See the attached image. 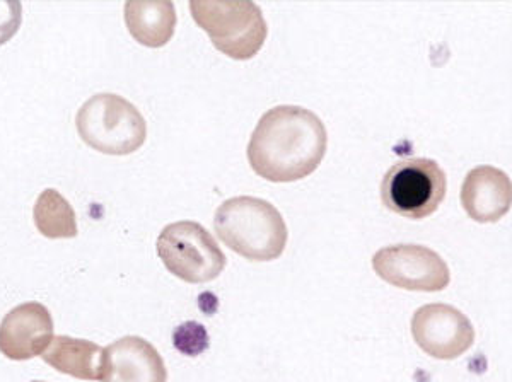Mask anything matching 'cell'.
<instances>
[{"label":"cell","instance_id":"obj_1","mask_svg":"<svg viewBox=\"0 0 512 382\" xmlns=\"http://www.w3.org/2000/svg\"><path fill=\"white\" fill-rule=\"evenodd\" d=\"M328 147V132L313 111L282 105L260 118L248 144L253 171L272 183H292L315 173Z\"/></svg>","mask_w":512,"mask_h":382},{"label":"cell","instance_id":"obj_2","mask_svg":"<svg viewBox=\"0 0 512 382\" xmlns=\"http://www.w3.org/2000/svg\"><path fill=\"white\" fill-rule=\"evenodd\" d=\"M214 231L227 248L251 261L277 260L289 239L279 210L256 197H234L222 203L214 215Z\"/></svg>","mask_w":512,"mask_h":382},{"label":"cell","instance_id":"obj_3","mask_svg":"<svg viewBox=\"0 0 512 382\" xmlns=\"http://www.w3.org/2000/svg\"><path fill=\"white\" fill-rule=\"evenodd\" d=\"M76 127L84 144L108 156L134 154L147 139L144 116L118 94L89 98L77 111Z\"/></svg>","mask_w":512,"mask_h":382},{"label":"cell","instance_id":"obj_4","mask_svg":"<svg viewBox=\"0 0 512 382\" xmlns=\"http://www.w3.org/2000/svg\"><path fill=\"white\" fill-rule=\"evenodd\" d=\"M195 23L209 35L212 45L233 60H250L262 50L268 26L255 2L200 0L188 4Z\"/></svg>","mask_w":512,"mask_h":382},{"label":"cell","instance_id":"obj_5","mask_svg":"<svg viewBox=\"0 0 512 382\" xmlns=\"http://www.w3.org/2000/svg\"><path fill=\"white\" fill-rule=\"evenodd\" d=\"M448 191L443 168L425 157L393 164L381 183L384 207L405 219L422 220L434 214Z\"/></svg>","mask_w":512,"mask_h":382},{"label":"cell","instance_id":"obj_6","mask_svg":"<svg viewBox=\"0 0 512 382\" xmlns=\"http://www.w3.org/2000/svg\"><path fill=\"white\" fill-rule=\"evenodd\" d=\"M156 248L168 272L187 284L212 282L227 265L216 239L193 220H180L164 227Z\"/></svg>","mask_w":512,"mask_h":382},{"label":"cell","instance_id":"obj_7","mask_svg":"<svg viewBox=\"0 0 512 382\" xmlns=\"http://www.w3.org/2000/svg\"><path fill=\"white\" fill-rule=\"evenodd\" d=\"M373 268L386 284L414 292H441L451 282L443 256L419 244H396L379 249L373 256Z\"/></svg>","mask_w":512,"mask_h":382},{"label":"cell","instance_id":"obj_8","mask_svg":"<svg viewBox=\"0 0 512 382\" xmlns=\"http://www.w3.org/2000/svg\"><path fill=\"white\" fill-rule=\"evenodd\" d=\"M412 336L425 354L434 359L454 360L475 343L472 321L449 304H427L415 311Z\"/></svg>","mask_w":512,"mask_h":382},{"label":"cell","instance_id":"obj_9","mask_svg":"<svg viewBox=\"0 0 512 382\" xmlns=\"http://www.w3.org/2000/svg\"><path fill=\"white\" fill-rule=\"evenodd\" d=\"M52 340V314L40 302L19 304L0 323V354L9 360L41 357Z\"/></svg>","mask_w":512,"mask_h":382},{"label":"cell","instance_id":"obj_10","mask_svg":"<svg viewBox=\"0 0 512 382\" xmlns=\"http://www.w3.org/2000/svg\"><path fill=\"white\" fill-rule=\"evenodd\" d=\"M101 382H168L163 357L140 336H123L103 352Z\"/></svg>","mask_w":512,"mask_h":382},{"label":"cell","instance_id":"obj_11","mask_svg":"<svg viewBox=\"0 0 512 382\" xmlns=\"http://www.w3.org/2000/svg\"><path fill=\"white\" fill-rule=\"evenodd\" d=\"M461 205L475 222H499L511 210V178L494 166L472 169L461 186Z\"/></svg>","mask_w":512,"mask_h":382},{"label":"cell","instance_id":"obj_12","mask_svg":"<svg viewBox=\"0 0 512 382\" xmlns=\"http://www.w3.org/2000/svg\"><path fill=\"white\" fill-rule=\"evenodd\" d=\"M125 24L137 43L147 48L168 45L175 36L176 9L173 2H135L125 4Z\"/></svg>","mask_w":512,"mask_h":382},{"label":"cell","instance_id":"obj_13","mask_svg":"<svg viewBox=\"0 0 512 382\" xmlns=\"http://www.w3.org/2000/svg\"><path fill=\"white\" fill-rule=\"evenodd\" d=\"M105 348L72 336H53L50 348L41 355L55 371L82 381H99Z\"/></svg>","mask_w":512,"mask_h":382},{"label":"cell","instance_id":"obj_14","mask_svg":"<svg viewBox=\"0 0 512 382\" xmlns=\"http://www.w3.org/2000/svg\"><path fill=\"white\" fill-rule=\"evenodd\" d=\"M33 219L41 236L48 239H72L79 234L76 212L64 195L53 188L41 191L36 198Z\"/></svg>","mask_w":512,"mask_h":382},{"label":"cell","instance_id":"obj_15","mask_svg":"<svg viewBox=\"0 0 512 382\" xmlns=\"http://www.w3.org/2000/svg\"><path fill=\"white\" fill-rule=\"evenodd\" d=\"M173 345L181 354L197 357L209 348V333L197 321H187L173 331Z\"/></svg>","mask_w":512,"mask_h":382},{"label":"cell","instance_id":"obj_16","mask_svg":"<svg viewBox=\"0 0 512 382\" xmlns=\"http://www.w3.org/2000/svg\"><path fill=\"white\" fill-rule=\"evenodd\" d=\"M23 23V4L19 0H0V47L18 35Z\"/></svg>","mask_w":512,"mask_h":382},{"label":"cell","instance_id":"obj_17","mask_svg":"<svg viewBox=\"0 0 512 382\" xmlns=\"http://www.w3.org/2000/svg\"><path fill=\"white\" fill-rule=\"evenodd\" d=\"M33 382H43V381H33Z\"/></svg>","mask_w":512,"mask_h":382}]
</instances>
